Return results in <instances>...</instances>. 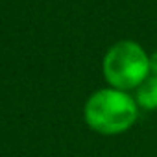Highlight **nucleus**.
<instances>
[{
    "label": "nucleus",
    "mask_w": 157,
    "mask_h": 157,
    "mask_svg": "<svg viewBox=\"0 0 157 157\" xmlns=\"http://www.w3.org/2000/svg\"><path fill=\"white\" fill-rule=\"evenodd\" d=\"M85 122L100 135H118L128 131L139 115L137 102L118 89H100L85 104Z\"/></svg>",
    "instance_id": "1"
},
{
    "label": "nucleus",
    "mask_w": 157,
    "mask_h": 157,
    "mask_svg": "<svg viewBox=\"0 0 157 157\" xmlns=\"http://www.w3.org/2000/svg\"><path fill=\"white\" fill-rule=\"evenodd\" d=\"M150 74V57L140 44L133 41H118L104 57L105 82L118 91L139 89Z\"/></svg>",
    "instance_id": "2"
},
{
    "label": "nucleus",
    "mask_w": 157,
    "mask_h": 157,
    "mask_svg": "<svg viewBox=\"0 0 157 157\" xmlns=\"http://www.w3.org/2000/svg\"><path fill=\"white\" fill-rule=\"evenodd\" d=\"M137 105H140L142 109H157V76H151L137 89V98H135Z\"/></svg>",
    "instance_id": "3"
},
{
    "label": "nucleus",
    "mask_w": 157,
    "mask_h": 157,
    "mask_svg": "<svg viewBox=\"0 0 157 157\" xmlns=\"http://www.w3.org/2000/svg\"><path fill=\"white\" fill-rule=\"evenodd\" d=\"M150 72H153V76H157V52L150 57Z\"/></svg>",
    "instance_id": "4"
}]
</instances>
